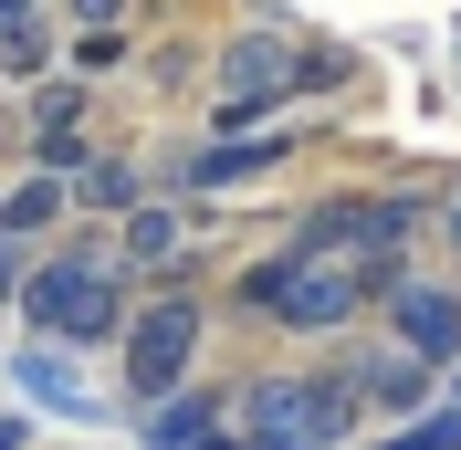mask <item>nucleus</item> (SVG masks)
Listing matches in <instances>:
<instances>
[{
  "mask_svg": "<svg viewBox=\"0 0 461 450\" xmlns=\"http://www.w3.org/2000/svg\"><path fill=\"white\" fill-rule=\"evenodd\" d=\"M357 388H346L336 366H273L252 388L230 398V429L252 450H357Z\"/></svg>",
  "mask_w": 461,
  "mask_h": 450,
  "instance_id": "f257e3e1",
  "label": "nucleus"
},
{
  "mask_svg": "<svg viewBox=\"0 0 461 450\" xmlns=\"http://www.w3.org/2000/svg\"><path fill=\"white\" fill-rule=\"evenodd\" d=\"M22 325L42 346H115V325H126V262L115 252H53L22 273Z\"/></svg>",
  "mask_w": 461,
  "mask_h": 450,
  "instance_id": "f03ea898",
  "label": "nucleus"
},
{
  "mask_svg": "<svg viewBox=\"0 0 461 450\" xmlns=\"http://www.w3.org/2000/svg\"><path fill=\"white\" fill-rule=\"evenodd\" d=\"M241 304L273 314V325H294V336H336V325H357L367 314V283H357V262H325V252H273V262H241Z\"/></svg>",
  "mask_w": 461,
  "mask_h": 450,
  "instance_id": "7ed1b4c3",
  "label": "nucleus"
},
{
  "mask_svg": "<svg viewBox=\"0 0 461 450\" xmlns=\"http://www.w3.org/2000/svg\"><path fill=\"white\" fill-rule=\"evenodd\" d=\"M294 94H304V42H294L284 22H252V32H230L221 53H210V105H221V126H262V115H284Z\"/></svg>",
  "mask_w": 461,
  "mask_h": 450,
  "instance_id": "20e7f679",
  "label": "nucleus"
},
{
  "mask_svg": "<svg viewBox=\"0 0 461 450\" xmlns=\"http://www.w3.org/2000/svg\"><path fill=\"white\" fill-rule=\"evenodd\" d=\"M200 336H210V314H200V293H189V283H168L158 304H126V325H115V346H126V388H137V398L189 388Z\"/></svg>",
  "mask_w": 461,
  "mask_h": 450,
  "instance_id": "39448f33",
  "label": "nucleus"
},
{
  "mask_svg": "<svg viewBox=\"0 0 461 450\" xmlns=\"http://www.w3.org/2000/svg\"><path fill=\"white\" fill-rule=\"evenodd\" d=\"M377 314H388V336H399L409 356H430V366H451V356H461V293H451V283L399 273L388 293H377Z\"/></svg>",
  "mask_w": 461,
  "mask_h": 450,
  "instance_id": "423d86ee",
  "label": "nucleus"
},
{
  "mask_svg": "<svg viewBox=\"0 0 461 450\" xmlns=\"http://www.w3.org/2000/svg\"><path fill=\"white\" fill-rule=\"evenodd\" d=\"M336 377L357 388V409H399V419H420V409H430V377H440V366H430V356H409V346H357Z\"/></svg>",
  "mask_w": 461,
  "mask_h": 450,
  "instance_id": "0eeeda50",
  "label": "nucleus"
},
{
  "mask_svg": "<svg viewBox=\"0 0 461 450\" xmlns=\"http://www.w3.org/2000/svg\"><path fill=\"white\" fill-rule=\"evenodd\" d=\"M178 252H189V220H178V210H168V199H137V210H126V241H115V262H126V273H189V262H178Z\"/></svg>",
  "mask_w": 461,
  "mask_h": 450,
  "instance_id": "6e6552de",
  "label": "nucleus"
},
{
  "mask_svg": "<svg viewBox=\"0 0 461 450\" xmlns=\"http://www.w3.org/2000/svg\"><path fill=\"white\" fill-rule=\"evenodd\" d=\"M221 419H230L221 388H168V398H147V429H137V440H147V450H200Z\"/></svg>",
  "mask_w": 461,
  "mask_h": 450,
  "instance_id": "1a4fd4ad",
  "label": "nucleus"
},
{
  "mask_svg": "<svg viewBox=\"0 0 461 450\" xmlns=\"http://www.w3.org/2000/svg\"><path fill=\"white\" fill-rule=\"evenodd\" d=\"M42 63H53L42 0H0V74H11V85H42Z\"/></svg>",
  "mask_w": 461,
  "mask_h": 450,
  "instance_id": "9d476101",
  "label": "nucleus"
},
{
  "mask_svg": "<svg viewBox=\"0 0 461 450\" xmlns=\"http://www.w3.org/2000/svg\"><path fill=\"white\" fill-rule=\"evenodd\" d=\"M22 388L42 398L53 419H85V429H95V388L74 377V366H63V346H22Z\"/></svg>",
  "mask_w": 461,
  "mask_h": 450,
  "instance_id": "9b49d317",
  "label": "nucleus"
},
{
  "mask_svg": "<svg viewBox=\"0 0 461 450\" xmlns=\"http://www.w3.org/2000/svg\"><path fill=\"white\" fill-rule=\"evenodd\" d=\"M262 168H284V137H230V147H200L189 158V189H241Z\"/></svg>",
  "mask_w": 461,
  "mask_h": 450,
  "instance_id": "f8f14e48",
  "label": "nucleus"
},
{
  "mask_svg": "<svg viewBox=\"0 0 461 450\" xmlns=\"http://www.w3.org/2000/svg\"><path fill=\"white\" fill-rule=\"evenodd\" d=\"M63 199H85V210H115V220H126V210L147 199V178L126 168V158H74V168H63Z\"/></svg>",
  "mask_w": 461,
  "mask_h": 450,
  "instance_id": "ddd939ff",
  "label": "nucleus"
},
{
  "mask_svg": "<svg viewBox=\"0 0 461 450\" xmlns=\"http://www.w3.org/2000/svg\"><path fill=\"white\" fill-rule=\"evenodd\" d=\"M74 126H85V94H74V85H42V94H32V137H42V168H74V158H85V137H74Z\"/></svg>",
  "mask_w": 461,
  "mask_h": 450,
  "instance_id": "4468645a",
  "label": "nucleus"
},
{
  "mask_svg": "<svg viewBox=\"0 0 461 450\" xmlns=\"http://www.w3.org/2000/svg\"><path fill=\"white\" fill-rule=\"evenodd\" d=\"M63 220V168L53 178H22V189L0 199V230H11V241H32V230H53Z\"/></svg>",
  "mask_w": 461,
  "mask_h": 450,
  "instance_id": "2eb2a0df",
  "label": "nucleus"
},
{
  "mask_svg": "<svg viewBox=\"0 0 461 450\" xmlns=\"http://www.w3.org/2000/svg\"><path fill=\"white\" fill-rule=\"evenodd\" d=\"M367 450H461V409H420L399 440H367Z\"/></svg>",
  "mask_w": 461,
  "mask_h": 450,
  "instance_id": "dca6fc26",
  "label": "nucleus"
},
{
  "mask_svg": "<svg viewBox=\"0 0 461 450\" xmlns=\"http://www.w3.org/2000/svg\"><path fill=\"white\" fill-rule=\"evenodd\" d=\"M126 11H137V0H63V22H74V32H115Z\"/></svg>",
  "mask_w": 461,
  "mask_h": 450,
  "instance_id": "f3484780",
  "label": "nucleus"
},
{
  "mask_svg": "<svg viewBox=\"0 0 461 450\" xmlns=\"http://www.w3.org/2000/svg\"><path fill=\"white\" fill-rule=\"evenodd\" d=\"M22 273H32V262H22V241H11V230H0V314L22 304Z\"/></svg>",
  "mask_w": 461,
  "mask_h": 450,
  "instance_id": "a211bd4d",
  "label": "nucleus"
},
{
  "mask_svg": "<svg viewBox=\"0 0 461 450\" xmlns=\"http://www.w3.org/2000/svg\"><path fill=\"white\" fill-rule=\"evenodd\" d=\"M0 450H32V419H22V409H0Z\"/></svg>",
  "mask_w": 461,
  "mask_h": 450,
  "instance_id": "6ab92c4d",
  "label": "nucleus"
},
{
  "mask_svg": "<svg viewBox=\"0 0 461 450\" xmlns=\"http://www.w3.org/2000/svg\"><path fill=\"white\" fill-rule=\"evenodd\" d=\"M200 450H252V440H241V429H210V440H200Z\"/></svg>",
  "mask_w": 461,
  "mask_h": 450,
  "instance_id": "aec40b11",
  "label": "nucleus"
},
{
  "mask_svg": "<svg viewBox=\"0 0 461 450\" xmlns=\"http://www.w3.org/2000/svg\"><path fill=\"white\" fill-rule=\"evenodd\" d=\"M440 230H451V262H461V199H451V210H440Z\"/></svg>",
  "mask_w": 461,
  "mask_h": 450,
  "instance_id": "412c9836",
  "label": "nucleus"
}]
</instances>
